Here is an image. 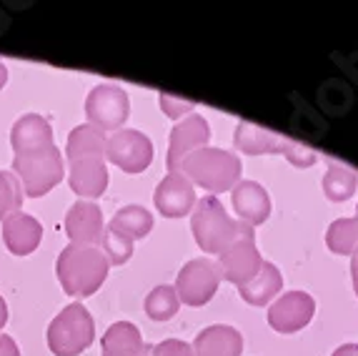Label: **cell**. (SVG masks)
Returning <instances> with one entry per match:
<instances>
[{"label":"cell","mask_w":358,"mask_h":356,"mask_svg":"<svg viewBox=\"0 0 358 356\" xmlns=\"http://www.w3.org/2000/svg\"><path fill=\"white\" fill-rule=\"evenodd\" d=\"M10 146L13 173L23 186L25 196H45L68 173L63 153L55 146L53 128L41 113H25L13 123Z\"/></svg>","instance_id":"1"},{"label":"cell","mask_w":358,"mask_h":356,"mask_svg":"<svg viewBox=\"0 0 358 356\" xmlns=\"http://www.w3.org/2000/svg\"><path fill=\"white\" fill-rule=\"evenodd\" d=\"M110 261L98 246H66L55 261V276L68 296H93L108 279Z\"/></svg>","instance_id":"2"},{"label":"cell","mask_w":358,"mask_h":356,"mask_svg":"<svg viewBox=\"0 0 358 356\" xmlns=\"http://www.w3.org/2000/svg\"><path fill=\"white\" fill-rule=\"evenodd\" d=\"M193 186H201L208 193H226L241 181V158L233 151L198 149L178 168Z\"/></svg>","instance_id":"3"},{"label":"cell","mask_w":358,"mask_h":356,"mask_svg":"<svg viewBox=\"0 0 358 356\" xmlns=\"http://www.w3.org/2000/svg\"><path fill=\"white\" fill-rule=\"evenodd\" d=\"M233 146L245 156H283L296 168H310L318 160L316 151H310L308 146L268 128H261L251 121H238L233 133Z\"/></svg>","instance_id":"4"},{"label":"cell","mask_w":358,"mask_h":356,"mask_svg":"<svg viewBox=\"0 0 358 356\" xmlns=\"http://www.w3.org/2000/svg\"><path fill=\"white\" fill-rule=\"evenodd\" d=\"M191 231L201 251L218 256L238 238V221L228 216L223 203L215 196H206L203 201H196L191 216Z\"/></svg>","instance_id":"5"},{"label":"cell","mask_w":358,"mask_h":356,"mask_svg":"<svg viewBox=\"0 0 358 356\" xmlns=\"http://www.w3.org/2000/svg\"><path fill=\"white\" fill-rule=\"evenodd\" d=\"M96 338V324L83 303H68L48 327V346L55 356H80Z\"/></svg>","instance_id":"6"},{"label":"cell","mask_w":358,"mask_h":356,"mask_svg":"<svg viewBox=\"0 0 358 356\" xmlns=\"http://www.w3.org/2000/svg\"><path fill=\"white\" fill-rule=\"evenodd\" d=\"M218 273H221L223 281H231L241 289L248 281L261 271L263 259L261 251L256 246V233H253V226L238 221V238L228 246L226 251L218 254Z\"/></svg>","instance_id":"7"},{"label":"cell","mask_w":358,"mask_h":356,"mask_svg":"<svg viewBox=\"0 0 358 356\" xmlns=\"http://www.w3.org/2000/svg\"><path fill=\"white\" fill-rule=\"evenodd\" d=\"M131 116V98L120 85L101 83L85 98V118L98 131H120Z\"/></svg>","instance_id":"8"},{"label":"cell","mask_w":358,"mask_h":356,"mask_svg":"<svg viewBox=\"0 0 358 356\" xmlns=\"http://www.w3.org/2000/svg\"><path fill=\"white\" fill-rule=\"evenodd\" d=\"M221 284L218 266L210 259H191L176 276V294L183 301V306H203L215 296Z\"/></svg>","instance_id":"9"},{"label":"cell","mask_w":358,"mask_h":356,"mask_svg":"<svg viewBox=\"0 0 358 356\" xmlns=\"http://www.w3.org/2000/svg\"><path fill=\"white\" fill-rule=\"evenodd\" d=\"M106 160L123 173H143L153 163V141L136 128H120L108 136Z\"/></svg>","instance_id":"10"},{"label":"cell","mask_w":358,"mask_h":356,"mask_svg":"<svg viewBox=\"0 0 358 356\" xmlns=\"http://www.w3.org/2000/svg\"><path fill=\"white\" fill-rule=\"evenodd\" d=\"M208 141H210V125L203 116L191 113V116H185L183 121H178V123L173 125V131H171V141H168V156H166L168 173L178 171L180 163H183L193 151L206 149Z\"/></svg>","instance_id":"11"},{"label":"cell","mask_w":358,"mask_h":356,"mask_svg":"<svg viewBox=\"0 0 358 356\" xmlns=\"http://www.w3.org/2000/svg\"><path fill=\"white\" fill-rule=\"evenodd\" d=\"M316 314V301L306 291H286L268 309V324L278 334H296L306 329Z\"/></svg>","instance_id":"12"},{"label":"cell","mask_w":358,"mask_h":356,"mask_svg":"<svg viewBox=\"0 0 358 356\" xmlns=\"http://www.w3.org/2000/svg\"><path fill=\"white\" fill-rule=\"evenodd\" d=\"M153 203L158 214L166 219H183L196 208V186L180 171H171L161 184L155 186Z\"/></svg>","instance_id":"13"},{"label":"cell","mask_w":358,"mask_h":356,"mask_svg":"<svg viewBox=\"0 0 358 356\" xmlns=\"http://www.w3.org/2000/svg\"><path fill=\"white\" fill-rule=\"evenodd\" d=\"M66 233L76 246H98L101 249L106 221L96 201H76L66 214Z\"/></svg>","instance_id":"14"},{"label":"cell","mask_w":358,"mask_h":356,"mask_svg":"<svg viewBox=\"0 0 358 356\" xmlns=\"http://www.w3.org/2000/svg\"><path fill=\"white\" fill-rule=\"evenodd\" d=\"M68 186L80 201H96L108 189V166L106 158L90 156V158L68 160Z\"/></svg>","instance_id":"15"},{"label":"cell","mask_w":358,"mask_h":356,"mask_svg":"<svg viewBox=\"0 0 358 356\" xmlns=\"http://www.w3.org/2000/svg\"><path fill=\"white\" fill-rule=\"evenodd\" d=\"M233 208L241 216V221L248 226H261L271 216V196L258 181H238L231 191Z\"/></svg>","instance_id":"16"},{"label":"cell","mask_w":358,"mask_h":356,"mask_svg":"<svg viewBox=\"0 0 358 356\" xmlns=\"http://www.w3.org/2000/svg\"><path fill=\"white\" fill-rule=\"evenodd\" d=\"M43 238V226L38 219H33L30 214H18L8 216L3 221V244L10 254L15 256H30L33 251L41 246Z\"/></svg>","instance_id":"17"},{"label":"cell","mask_w":358,"mask_h":356,"mask_svg":"<svg viewBox=\"0 0 358 356\" xmlns=\"http://www.w3.org/2000/svg\"><path fill=\"white\" fill-rule=\"evenodd\" d=\"M196 356H241L243 354V336L236 327L213 324L206 327L193 341Z\"/></svg>","instance_id":"18"},{"label":"cell","mask_w":358,"mask_h":356,"mask_svg":"<svg viewBox=\"0 0 358 356\" xmlns=\"http://www.w3.org/2000/svg\"><path fill=\"white\" fill-rule=\"evenodd\" d=\"M153 344H143V336L131 321H115L103 334L101 356H150Z\"/></svg>","instance_id":"19"},{"label":"cell","mask_w":358,"mask_h":356,"mask_svg":"<svg viewBox=\"0 0 358 356\" xmlns=\"http://www.w3.org/2000/svg\"><path fill=\"white\" fill-rule=\"evenodd\" d=\"M283 289V273L271 261H263L261 271L253 276L245 286H241L238 294L245 303L251 306H268Z\"/></svg>","instance_id":"20"},{"label":"cell","mask_w":358,"mask_h":356,"mask_svg":"<svg viewBox=\"0 0 358 356\" xmlns=\"http://www.w3.org/2000/svg\"><path fill=\"white\" fill-rule=\"evenodd\" d=\"M106 226L113 228V231H118L120 236L138 241V238H145L153 231V214H150L148 208L131 203V206L118 208L113 214V219H110V224H106Z\"/></svg>","instance_id":"21"},{"label":"cell","mask_w":358,"mask_h":356,"mask_svg":"<svg viewBox=\"0 0 358 356\" xmlns=\"http://www.w3.org/2000/svg\"><path fill=\"white\" fill-rule=\"evenodd\" d=\"M106 146H108V136L103 131L93 128L90 123L76 125L66 143V158L76 160V158H90V156L106 158Z\"/></svg>","instance_id":"22"},{"label":"cell","mask_w":358,"mask_h":356,"mask_svg":"<svg viewBox=\"0 0 358 356\" xmlns=\"http://www.w3.org/2000/svg\"><path fill=\"white\" fill-rule=\"evenodd\" d=\"M323 196L334 203L348 201V198L356 193L358 186V173L348 166H341V163H331L329 171L323 173Z\"/></svg>","instance_id":"23"},{"label":"cell","mask_w":358,"mask_h":356,"mask_svg":"<svg viewBox=\"0 0 358 356\" xmlns=\"http://www.w3.org/2000/svg\"><path fill=\"white\" fill-rule=\"evenodd\" d=\"M326 246L338 256H353L358 249V216L336 219L326 231Z\"/></svg>","instance_id":"24"},{"label":"cell","mask_w":358,"mask_h":356,"mask_svg":"<svg viewBox=\"0 0 358 356\" xmlns=\"http://www.w3.org/2000/svg\"><path fill=\"white\" fill-rule=\"evenodd\" d=\"M178 309H180V299L173 286L161 284L145 296V314L153 321H171L178 314Z\"/></svg>","instance_id":"25"},{"label":"cell","mask_w":358,"mask_h":356,"mask_svg":"<svg viewBox=\"0 0 358 356\" xmlns=\"http://www.w3.org/2000/svg\"><path fill=\"white\" fill-rule=\"evenodd\" d=\"M23 206V186L13 171H0V221L18 214Z\"/></svg>","instance_id":"26"},{"label":"cell","mask_w":358,"mask_h":356,"mask_svg":"<svg viewBox=\"0 0 358 356\" xmlns=\"http://www.w3.org/2000/svg\"><path fill=\"white\" fill-rule=\"evenodd\" d=\"M101 251L108 256L110 266H123V263L131 261L133 241L126 236H120L118 231H113V228H108L106 226V233H103V241H101Z\"/></svg>","instance_id":"27"},{"label":"cell","mask_w":358,"mask_h":356,"mask_svg":"<svg viewBox=\"0 0 358 356\" xmlns=\"http://www.w3.org/2000/svg\"><path fill=\"white\" fill-rule=\"evenodd\" d=\"M158 106H161V111L166 113L168 118L183 121V116H191V113H193L196 103H193V101H183V98H176V95L161 93V95H158Z\"/></svg>","instance_id":"28"},{"label":"cell","mask_w":358,"mask_h":356,"mask_svg":"<svg viewBox=\"0 0 358 356\" xmlns=\"http://www.w3.org/2000/svg\"><path fill=\"white\" fill-rule=\"evenodd\" d=\"M150 356H196V354H193V346L180 341V338H166L161 344H153Z\"/></svg>","instance_id":"29"},{"label":"cell","mask_w":358,"mask_h":356,"mask_svg":"<svg viewBox=\"0 0 358 356\" xmlns=\"http://www.w3.org/2000/svg\"><path fill=\"white\" fill-rule=\"evenodd\" d=\"M0 356H20V349L15 344V338L8 334H0Z\"/></svg>","instance_id":"30"},{"label":"cell","mask_w":358,"mask_h":356,"mask_svg":"<svg viewBox=\"0 0 358 356\" xmlns=\"http://www.w3.org/2000/svg\"><path fill=\"white\" fill-rule=\"evenodd\" d=\"M331 356H358V344H343L334 351Z\"/></svg>","instance_id":"31"},{"label":"cell","mask_w":358,"mask_h":356,"mask_svg":"<svg viewBox=\"0 0 358 356\" xmlns=\"http://www.w3.org/2000/svg\"><path fill=\"white\" fill-rule=\"evenodd\" d=\"M351 279H353V289H356V296H358V249L353 251V256H351Z\"/></svg>","instance_id":"32"},{"label":"cell","mask_w":358,"mask_h":356,"mask_svg":"<svg viewBox=\"0 0 358 356\" xmlns=\"http://www.w3.org/2000/svg\"><path fill=\"white\" fill-rule=\"evenodd\" d=\"M8 324V303H6V299L0 296V329L6 327Z\"/></svg>","instance_id":"33"},{"label":"cell","mask_w":358,"mask_h":356,"mask_svg":"<svg viewBox=\"0 0 358 356\" xmlns=\"http://www.w3.org/2000/svg\"><path fill=\"white\" fill-rule=\"evenodd\" d=\"M8 83V66L0 60V90H3V85Z\"/></svg>","instance_id":"34"},{"label":"cell","mask_w":358,"mask_h":356,"mask_svg":"<svg viewBox=\"0 0 358 356\" xmlns=\"http://www.w3.org/2000/svg\"><path fill=\"white\" fill-rule=\"evenodd\" d=\"M356 216H358V206H356Z\"/></svg>","instance_id":"35"}]
</instances>
